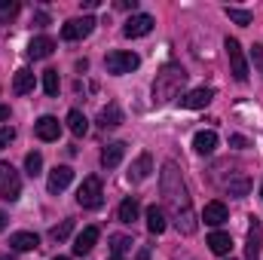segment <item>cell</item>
Listing matches in <instances>:
<instances>
[{"label":"cell","instance_id":"31","mask_svg":"<svg viewBox=\"0 0 263 260\" xmlns=\"http://www.w3.org/2000/svg\"><path fill=\"white\" fill-rule=\"evenodd\" d=\"M25 169H28V175L34 178V175H40V169H43V156L34 150V153H28L25 156Z\"/></svg>","mask_w":263,"mask_h":260},{"label":"cell","instance_id":"28","mask_svg":"<svg viewBox=\"0 0 263 260\" xmlns=\"http://www.w3.org/2000/svg\"><path fill=\"white\" fill-rule=\"evenodd\" d=\"M132 245H135V242H132L129 236H110V251H114L117 257H123Z\"/></svg>","mask_w":263,"mask_h":260},{"label":"cell","instance_id":"41","mask_svg":"<svg viewBox=\"0 0 263 260\" xmlns=\"http://www.w3.org/2000/svg\"><path fill=\"white\" fill-rule=\"evenodd\" d=\"M0 260H12V257H9V254H3V257H0Z\"/></svg>","mask_w":263,"mask_h":260},{"label":"cell","instance_id":"21","mask_svg":"<svg viewBox=\"0 0 263 260\" xmlns=\"http://www.w3.org/2000/svg\"><path fill=\"white\" fill-rule=\"evenodd\" d=\"M120 123H123V110H120L117 104H107V107L98 114V126H101V129H117Z\"/></svg>","mask_w":263,"mask_h":260},{"label":"cell","instance_id":"32","mask_svg":"<svg viewBox=\"0 0 263 260\" xmlns=\"http://www.w3.org/2000/svg\"><path fill=\"white\" fill-rule=\"evenodd\" d=\"M227 190H230V196H248V190H251V184H248V178H239V181L227 184Z\"/></svg>","mask_w":263,"mask_h":260},{"label":"cell","instance_id":"15","mask_svg":"<svg viewBox=\"0 0 263 260\" xmlns=\"http://www.w3.org/2000/svg\"><path fill=\"white\" fill-rule=\"evenodd\" d=\"M98 245V227H86L77 239H73V254H89Z\"/></svg>","mask_w":263,"mask_h":260},{"label":"cell","instance_id":"39","mask_svg":"<svg viewBox=\"0 0 263 260\" xmlns=\"http://www.w3.org/2000/svg\"><path fill=\"white\" fill-rule=\"evenodd\" d=\"M117 6H120V9H135V0H132V3H129V0H120Z\"/></svg>","mask_w":263,"mask_h":260},{"label":"cell","instance_id":"17","mask_svg":"<svg viewBox=\"0 0 263 260\" xmlns=\"http://www.w3.org/2000/svg\"><path fill=\"white\" fill-rule=\"evenodd\" d=\"M37 245H40L37 233L22 230V233H12V236H9V248H12V251H34Z\"/></svg>","mask_w":263,"mask_h":260},{"label":"cell","instance_id":"29","mask_svg":"<svg viewBox=\"0 0 263 260\" xmlns=\"http://www.w3.org/2000/svg\"><path fill=\"white\" fill-rule=\"evenodd\" d=\"M70 230H73V220H62L59 227L49 230V239H52V242H65L67 236H70Z\"/></svg>","mask_w":263,"mask_h":260},{"label":"cell","instance_id":"10","mask_svg":"<svg viewBox=\"0 0 263 260\" xmlns=\"http://www.w3.org/2000/svg\"><path fill=\"white\" fill-rule=\"evenodd\" d=\"M73 181V172H70V165H55L52 172H49V181H46V187H49V193H62L67 190V184Z\"/></svg>","mask_w":263,"mask_h":260},{"label":"cell","instance_id":"2","mask_svg":"<svg viewBox=\"0 0 263 260\" xmlns=\"http://www.w3.org/2000/svg\"><path fill=\"white\" fill-rule=\"evenodd\" d=\"M184 86H187V70L181 65H165L156 73V80H153V101L165 104L172 98H181Z\"/></svg>","mask_w":263,"mask_h":260},{"label":"cell","instance_id":"24","mask_svg":"<svg viewBox=\"0 0 263 260\" xmlns=\"http://www.w3.org/2000/svg\"><path fill=\"white\" fill-rule=\"evenodd\" d=\"M147 230L150 233H165V214H162V208H156V205H150L147 208Z\"/></svg>","mask_w":263,"mask_h":260},{"label":"cell","instance_id":"7","mask_svg":"<svg viewBox=\"0 0 263 260\" xmlns=\"http://www.w3.org/2000/svg\"><path fill=\"white\" fill-rule=\"evenodd\" d=\"M95 31V18H89V15H83V18H70L62 25V37L65 40H83V37H89Z\"/></svg>","mask_w":263,"mask_h":260},{"label":"cell","instance_id":"12","mask_svg":"<svg viewBox=\"0 0 263 260\" xmlns=\"http://www.w3.org/2000/svg\"><path fill=\"white\" fill-rule=\"evenodd\" d=\"M150 172H153V159H150V153H141V156L132 162L129 181H132V184H141V181H147V178H150Z\"/></svg>","mask_w":263,"mask_h":260},{"label":"cell","instance_id":"14","mask_svg":"<svg viewBox=\"0 0 263 260\" xmlns=\"http://www.w3.org/2000/svg\"><path fill=\"white\" fill-rule=\"evenodd\" d=\"M202 220H205L208 227H220V224H227V220H230V211H227V205H223V202H208V205H205V211H202Z\"/></svg>","mask_w":263,"mask_h":260},{"label":"cell","instance_id":"34","mask_svg":"<svg viewBox=\"0 0 263 260\" xmlns=\"http://www.w3.org/2000/svg\"><path fill=\"white\" fill-rule=\"evenodd\" d=\"M251 62H254V67L263 73V46H260V43H254V46H251Z\"/></svg>","mask_w":263,"mask_h":260},{"label":"cell","instance_id":"35","mask_svg":"<svg viewBox=\"0 0 263 260\" xmlns=\"http://www.w3.org/2000/svg\"><path fill=\"white\" fill-rule=\"evenodd\" d=\"M230 147H236V150H245V147H248V138H242V135H233V138H230Z\"/></svg>","mask_w":263,"mask_h":260},{"label":"cell","instance_id":"36","mask_svg":"<svg viewBox=\"0 0 263 260\" xmlns=\"http://www.w3.org/2000/svg\"><path fill=\"white\" fill-rule=\"evenodd\" d=\"M34 25H37V28H46V25H49V15H46V12H40V15L34 18Z\"/></svg>","mask_w":263,"mask_h":260},{"label":"cell","instance_id":"22","mask_svg":"<svg viewBox=\"0 0 263 260\" xmlns=\"http://www.w3.org/2000/svg\"><path fill=\"white\" fill-rule=\"evenodd\" d=\"M138 214H141V205H138V199H135V196H129V199H123V202H120L117 217H120L123 224H135V220H138Z\"/></svg>","mask_w":263,"mask_h":260},{"label":"cell","instance_id":"27","mask_svg":"<svg viewBox=\"0 0 263 260\" xmlns=\"http://www.w3.org/2000/svg\"><path fill=\"white\" fill-rule=\"evenodd\" d=\"M227 15H230V22H236V25H251L254 22V15L248 12V9H239V6H227Z\"/></svg>","mask_w":263,"mask_h":260},{"label":"cell","instance_id":"13","mask_svg":"<svg viewBox=\"0 0 263 260\" xmlns=\"http://www.w3.org/2000/svg\"><path fill=\"white\" fill-rule=\"evenodd\" d=\"M52 49H55V40H52V37H46V34H43V37H34V40L28 43V59H34V62H37V59H49Z\"/></svg>","mask_w":263,"mask_h":260},{"label":"cell","instance_id":"33","mask_svg":"<svg viewBox=\"0 0 263 260\" xmlns=\"http://www.w3.org/2000/svg\"><path fill=\"white\" fill-rule=\"evenodd\" d=\"M12 141H15V129H12V126H0V150L9 147Z\"/></svg>","mask_w":263,"mask_h":260},{"label":"cell","instance_id":"11","mask_svg":"<svg viewBox=\"0 0 263 260\" xmlns=\"http://www.w3.org/2000/svg\"><path fill=\"white\" fill-rule=\"evenodd\" d=\"M34 132H37L40 141H59V135H62V123H59L55 117H40V120L34 123Z\"/></svg>","mask_w":263,"mask_h":260},{"label":"cell","instance_id":"40","mask_svg":"<svg viewBox=\"0 0 263 260\" xmlns=\"http://www.w3.org/2000/svg\"><path fill=\"white\" fill-rule=\"evenodd\" d=\"M138 260H150V251H147V248H141V254H138Z\"/></svg>","mask_w":263,"mask_h":260},{"label":"cell","instance_id":"4","mask_svg":"<svg viewBox=\"0 0 263 260\" xmlns=\"http://www.w3.org/2000/svg\"><path fill=\"white\" fill-rule=\"evenodd\" d=\"M22 196V178L9 162H0V199L15 202Z\"/></svg>","mask_w":263,"mask_h":260},{"label":"cell","instance_id":"30","mask_svg":"<svg viewBox=\"0 0 263 260\" xmlns=\"http://www.w3.org/2000/svg\"><path fill=\"white\" fill-rule=\"evenodd\" d=\"M18 15V0H0V22H12Z\"/></svg>","mask_w":263,"mask_h":260},{"label":"cell","instance_id":"37","mask_svg":"<svg viewBox=\"0 0 263 260\" xmlns=\"http://www.w3.org/2000/svg\"><path fill=\"white\" fill-rule=\"evenodd\" d=\"M9 120V107L6 104H0V123H6Z\"/></svg>","mask_w":263,"mask_h":260},{"label":"cell","instance_id":"16","mask_svg":"<svg viewBox=\"0 0 263 260\" xmlns=\"http://www.w3.org/2000/svg\"><path fill=\"white\" fill-rule=\"evenodd\" d=\"M193 150L196 153H202V156H208V153H214L217 150V135L211 129H202L193 135Z\"/></svg>","mask_w":263,"mask_h":260},{"label":"cell","instance_id":"38","mask_svg":"<svg viewBox=\"0 0 263 260\" xmlns=\"http://www.w3.org/2000/svg\"><path fill=\"white\" fill-rule=\"evenodd\" d=\"M6 224H9V217H6V211H0V233L6 230Z\"/></svg>","mask_w":263,"mask_h":260},{"label":"cell","instance_id":"5","mask_svg":"<svg viewBox=\"0 0 263 260\" xmlns=\"http://www.w3.org/2000/svg\"><path fill=\"white\" fill-rule=\"evenodd\" d=\"M227 59H230V73L239 80V83H245L248 80V62H245V55H242V46H239V40L236 37H227Z\"/></svg>","mask_w":263,"mask_h":260},{"label":"cell","instance_id":"20","mask_svg":"<svg viewBox=\"0 0 263 260\" xmlns=\"http://www.w3.org/2000/svg\"><path fill=\"white\" fill-rule=\"evenodd\" d=\"M123 156H126V144H123V141L107 144L104 153H101V165H104V169H117V165L123 162Z\"/></svg>","mask_w":263,"mask_h":260},{"label":"cell","instance_id":"6","mask_svg":"<svg viewBox=\"0 0 263 260\" xmlns=\"http://www.w3.org/2000/svg\"><path fill=\"white\" fill-rule=\"evenodd\" d=\"M104 65H107V70H110L114 77H123V73H132V70H138L141 59H138L135 52H110Z\"/></svg>","mask_w":263,"mask_h":260},{"label":"cell","instance_id":"8","mask_svg":"<svg viewBox=\"0 0 263 260\" xmlns=\"http://www.w3.org/2000/svg\"><path fill=\"white\" fill-rule=\"evenodd\" d=\"M153 15H147V12H138V15H132L129 22L123 25V34L126 37H147L150 31H153Z\"/></svg>","mask_w":263,"mask_h":260},{"label":"cell","instance_id":"19","mask_svg":"<svg viewBox=\"0 0 263 260\" xmlns=\"http://www.w3.org/2000/svg\"><path fill=\"white\" fill-rule=\"evenodd\" d=\"M34 86H37V80H34V73L28 67L15 70V77H12V92L15 95H28V92H34Z\"/></svg>","mask_w":263,"mask_h":260},{"label":"cell","instance_id":"23","mask_svg":"<svg viewBox=\"0 0 263 260\" xmlns=\"http://www.w3.org/2000/svg\"><path fill=\"white\" fill-rule=\"evenodd\" d=\"M208 248L214 251V254H230V248H233V239H230V233H211L208 236Z\"/></svg>","mask_w":263,"mask_h":260},{"label":"cell","instance_id":"3","mask_svg":"<svg viewBox=\"0 0 263 260\" xmlns=\"http://www.w3.org/2000/svg\"><path fill=\"white\" fill-rule=\"evenodd\" d=\"M77 202H80L83 208H101V202H104L101 178H95V175L83 178V184H80V190H77Z\"/></svg>","mask_w":263,"mask_h":260},{"label":"cell","instance_id":"43","mask_svg":"<svg viewBox=\"0 0 263 260\" xmlns=\"http://www.w3.org/2000/svg\"><path fill=\"white\" fill-rule=\"evenodd\" d=\"M55 260H67V257H55Z\"/></svg>","mask_w":263,"mask_h":260},{"label":"cell","instance_id":"26","mask_svg":"<svg viewBox=\"0 0 263 260\" xmlns=\"http://www.w3.org/2000/svg\"><path fill=\"white\" fill-rule=\"evenodd\" d=\"M59 86H62V80H59V70H43V92L46 95H59Z\"/></svg>","mask_w":263,"mask_h":260},{"label":"cell","instance_id":"42","mask_svg":"<svg viewBox=\"0 0 263 260\" xmlns=\"http://www.w3.org/2000/svg\"><path fill=\"white\" fill-rule=\"evenodd\" d=\"M110 260H123V257H110Z\"/></svg>","mask_w":263,"mask_h":260},{"label":"cell","instance_id":"9","mask_svg":"<svg viewBox=\"0 0 263 260\" xmlns=\"http://www.w3.org/2000/svg\"><path fill=\"white\" fill-rule=\"evenodd\" d=\"M211 98H214V89L202 86V89H193V92L181 95V107H187V110H202V107L211 104Z\"/></svg>","mask_w":263,"mask_h":260},{"label":"cell","instance_id":"44","mask_svg":"<svg viewBox=\"0 0 263 260\" xmlns=\"http://www.w3.org/2000/svg\"><path fill=\"white\" fill-rule=\"evenodd\" d=\"M260 196H263V187H260Z\"/></svg>","mask_w":263,"mask_h":260},{"label":"cell","instance_id":"25","mask_svg":"<svg viewBox=\"0 0 263 260\" xmlns=\"http://www.w3.org/2000/svg\"><path fill=\"white\" fill-rule=\"evenodd\" d=\"M67 129L73 132L77 138H83V135L89 132V120H86L80 110H70V114H67Z\"/></svg>","mask_w":263,"mask_h":260},{"label":"cell","instance_id":"18","mask_svg":"<svg viewBox=\"0 0 263 260\" xmlns=\"http://www.w3.org/2000/svg\"><path fill=\"white\" fill-rule=\"evenodd\" d=\"M260 251H263V227H260V220L254 217V224L248 230V257L260 260Z\"/></svg>","mask_w":263,"mask_h":260},{"label":"cell","instance_id":"1","mask_svg":"<svg viewBox=\"0 0 263 260\" xmlns=\"http://www.w3.org/2000/svg\"><path fill=\"white\" fill-rule=\"evenodd\" d=\"M159 190H162V199H165V208L178 227V233L184 236H193L199 227L196 211H193V199H190V190L184 184V175L178 172L175 162H165L162 165V175H159Z\"/></svg>","mask_w":263,"mask_h":260}]
</instances>
